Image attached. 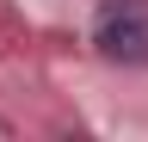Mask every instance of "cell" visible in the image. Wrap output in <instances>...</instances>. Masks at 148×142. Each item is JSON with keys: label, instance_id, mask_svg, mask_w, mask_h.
Instances as JSON below:
<instances>
[{"label": "cell", "instance_id": "6da1fadb", "mask_svg": "<svg viewBox=\"0 0 148 142\" xmlns=\"http://www.w3.org/2000/svg\"><path fill=\"white\" fill-rule=\"evenodd\" d=\"M92 43L111 62H148V0H105L92 12Z\"/></svg>", "mask_w": 148, "mask_h": 142}]
</instances>
